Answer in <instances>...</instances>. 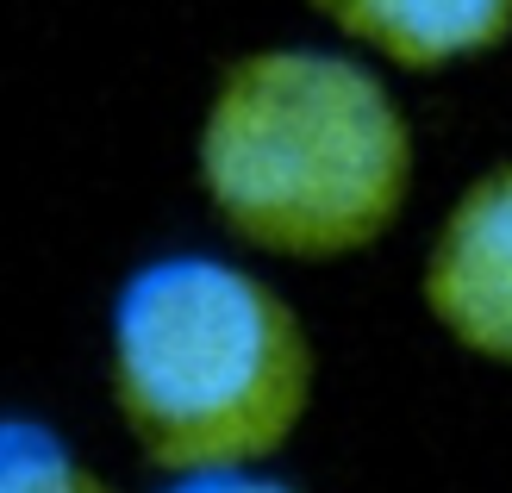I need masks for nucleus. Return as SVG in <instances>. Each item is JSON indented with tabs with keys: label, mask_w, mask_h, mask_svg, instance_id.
I'll return each instance as SVG.
<instances>
[{
	"label": "nucleus",
	"mask_w": 512,
	"mask_h": 493,
	"mask_svg": "<svg viewBox=\"0 0 512 493\" xmlns=\"http://www.w3.org/2000/svg\"><path fill=\"white\" fill-rule=\"evenodd\" d=\"M313 344L263 275L219 256H157L113 300V406L169 475L250 469L294 437Z\"/></svg>",
	"instance_id": "obj_2"
},
{
	"label": "nucleus",
	"mask_w": 512,
	"mask_h": 493,
	"mask_svg": "<svg viewBox=\"0 0 512 493\" xmlns=\"http://www.w3.org/2000/svg\"><path fill=\"white\" fill-rule=\"evenodd\" d=\"M306 7L400 69H450L512 32V0H306Z\"/></svg>",
	"instance_id": "obj_4"
},
{
	"label": "nucleus",
	"mask_w": 512,
	"mask_h": 493,
	"mask_svg": "<svg viewBox=\"0 0 512 493\" xmlns=\"http://www.w3.org/2000/svg\"><path fill=\"white\" fill-rule=\"evenodd\" d=\"M163 493H300V487L269 481V475H250V469H200V475L169 481Z\"/></svg>",
	"instance_id": "obj_6"
},
{
	"label": "nucleus",
	"mask_w": 512,
	"mask_h": 493,
	"mask_svg": "<svg viewBox=\"0 0 512 493\" xmlns=\"http://www.w3.org/2000/svg\"><path fill=\"white\" fill-rule=\"evenodd\" d=\"M194 163L232 238L294 263H338L400 219L413 132L369 63L275 44L225 63Z\"/></svg>",
	"instance_id": "obj_1"
},
{
	"label": "nucleus",
	"mask_w": 512,
	"mask_h": 493,
	"mask_svg": "<svg viewBox=\"0 0 512 493\" xmlns=\"http://www.w3.org/2000/svg\"><path fill=\"white\" fill-rule=\"evenodd\" d=\"M419 288L456 344L512 369V163L469 181L444 213Z\"/></svg>",
	"instance_id": "obj_3"
},
{
	"label": "nucleus",
	"mask_w": 512,
	"mask_h": 493,
	"mask_svg": "<svg viewBox=\"0 0 512 493\" xmlns=\"http://www.w3.org/2000/svg\"><path fill=\"white\" fill-rule=\"evenodd\" d=\"M0 493H113V487L50 425L0 412Z\"/></svg>",
	"instance_id": "obj_5"
}]
</instances>
